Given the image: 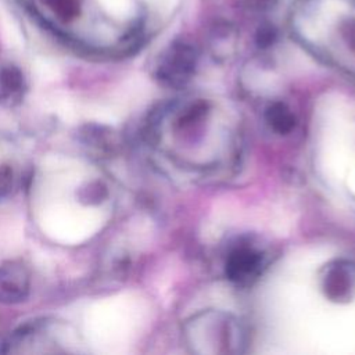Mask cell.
<instances>
[{
    "label": "cell",
    "mask_w": 355,
    "mask_h": 355,
    "mask_svg": "<svg viewBox=\"0 0 355 355\" xmlns=\"http://www.w3.org/2000/svg\"><path fill=\"white\" fill-rule=\"evenodd\" d=\"M291 31L316 57L355 69V0H298Z\"/></svg>",
    "instance_id": "cell-1"
},
{
    "label": "cell",
    "mask_w": 355,
    "mask_h": 355,
    "mask_svg": "<svg viewBox=\"0 0 355 355\" xmlns=\"http://www.w3.org/2000/svg\"><path fill=\"white\" fill-rule=\"evenodd\" d=\"M198 65L197 47L183 39L172 42L159 55L155 78L168 87H183L194 75Z\"/></svg>",
    "instance_id": "cell-2"
},
{
    "label": "cell",
    "mask_w": 355,
    "mask_h": 355,
    "mask_svg": "<svg viewBox=\"0 0 355 355\" xmlns=\"http://www.w3.org/2000/svg\"><path fill=\"white\" fill-rule=\"evenodd\" d=\"M61 326L53 322H33L17 331L4 341L1 352H67L61 343Z\"/></svg>",
    "instance_id": "cell-3"
},
{
    "label": "cell",
    "mask_w": 355,
    "mask_h": 355,
    "mask_svg": "<svg viewBox=\"0 0 355 355\" xmlns=\"http://www.w3.org/2000/svg\"><path fill=\"white\" fill-rule=\"evenodd\" d=\"M266 265L265 252L250 243L237 244L226 257L225 275L237 286H248L254 283Z\"/></svg>",
    "instance_id": "cell-4"
},
{
    "label": "cell",
    "mask_w": 355,
    "mask_h": 355,
    "mask_svg": "<svg viewBox=\"0 0 355 355\" xmlns=\"http://www.w3.org/2000/svg\"><path fill=\"white\" fill-rule=\"evenodd\" d=\"M322 288L331 301H348L355 295V266L345 261H337L324 268Z\"/></svg>",
    "instance_id": "cell-5"
},
{
    "label": "cell",
    "mask_w": 355,
    "mask_h": 355,
    "mask_svg": "<svg viewBox=\"0 0 355 355\" xmlns=\"http://www.w3.org/2000/svg\"><path fill=\"white\" fill-rule=\"evenodd\" d=\"M29 291V275L21 263L0 266V301L19 302Z\"/></svg>",
    "instance_id": "cell-6"
},
{
    "label": "cell",
    "mask_w": 355,
    "mask_h": 355,
    "mask_svg": "<svg viewBox=\"0 0 355 355\" xmlns=\"http://www.w3.org/2000/svg\"><path fill=\"white\" fill-rule=\"evenodd\" d=\"M265 119L270 129L279 135H287L295 126L294 112L287 104L282 101H275L266 107Z\"/></svg>",
    "instance_id": "cell-7"
},
{
    "label": "cell",
    "mask_w": 355,
    "mask_h": 355,
    "mask_svg": "<svg viewBox=\"0 0 355 355\" xmlns=\"http://www.w3.org/2000/svg\"><path fill=\"white\" fill-rule=\"evenodd\" d=\"M24 79L21 72L12 65L3 67L0 69V98L1 101L12 103L18 101L22 96Z\"/></svg>",
    "instance_id": "cell-8"
},
{
    "label": "cell",
    "mask_w": 355,
    "mask_h": 355,
    "mask_svg": "<svg viewBox=\"0 0 355 355\" xmlns=\"http://www.w3.org/2000/svg\"><path fill=\"white\" fill-rule=\"evenodd\" d=\"M43 3L62 24H68L79 15L80 0H43Z\"/></svg>",
    "instance_id": "cell-9"
},
{
    "label": "cell",
    "mask_w": 355,
    "mask_h": 355,
    "mask_svg": "<svg viewBox=\"0 0 355 355\" xmlns=\"http://www.w3.org/2000/svg\"><path fill=\"white\" fill-rule=\"evenodd\" d=\"M105 12L115 19H130L133 15V0H98Z\"/></svg>",
    "instance_id": "cell-10"
},
{
    "label": "cell",
    "mask_w": 355,
    "mask_h": 355,
    "mask_svg": "<svg viewBox=\"0 0 355 355\" xmlns=\"http://www.w3.org/2000/svg\"><path fill=\"white\" fill-rule=\"evenodd\" d=\"M277 40V29L270 24H262L255 33V42L259 49H268Z\"/></svg>",
    "instance_id": "cell-11"
},
{
    "label": "cell",
    "mask_w": 355,
    "mask_h": 355,
    "mask_svg": "<svg viewBox=\"0 0 355 355\" xmlns=\"http://www.w3.org/2000/svg\"><path fill=\"white\" fill-rule=\"evenodd\" d=\"M245 6L250 7L251 10L257 11H263L270 8L275 4V0H244Z\"/></svg>",
    "instance_id": "cell-12"
}]
</instances>
